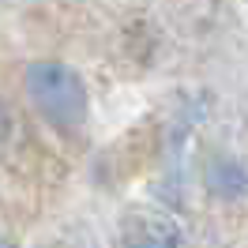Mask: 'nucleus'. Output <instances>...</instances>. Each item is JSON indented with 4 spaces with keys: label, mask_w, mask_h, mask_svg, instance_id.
<instances>
[{
    "label": "nucleus",
    "mask_w": 248,
    "mask_h": 248,
    "mask_svg": "<svg viewBox=\"0 0 248 248\" xmlns=\"http://www.w3.org/2000/svg\"><path fill=\"white\" fill-rule=\"evenodd\" d=\"M27 94L34 109L57 128H76L87 117V91L83 79L57 61H38L27 68Z\"/></svg>",
    "instance_id": "1"
}]
</instances>
